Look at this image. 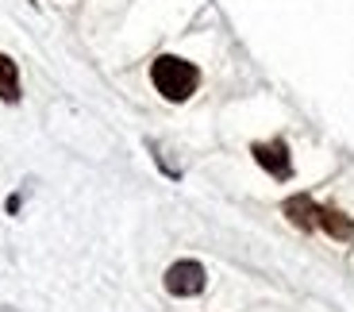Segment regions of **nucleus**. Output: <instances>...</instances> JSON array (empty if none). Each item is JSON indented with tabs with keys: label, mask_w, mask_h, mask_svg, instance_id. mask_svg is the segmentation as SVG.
<instances>
[{
	"label": "nucleus",
	"mask_w": 354,
	"mask_h": 312,
	"mask_svg": "<svg viewBox=\"0 0 354 312\" xmlns=\"http://www.w3.org/2000/svg\"><path fill=\"white\" fill-rule=\"evenodd\" d=\"M151 81L166 100H189L196 93V85H201V73H196V66L185 62V58L162 54L158 62L151 66Z\"/></svg>",
	"instance_id": "1"
},
{
	"label": "nucleus",
	"mask_w": 354,
	"mask_h": 312,
	"mask_svg": "<svg viewBox=\"0 0 354 312\" xmlns=\"http://www.w3.org/2000/svg\"><path fill=\"white\" fill-rule=\"evenodd\" d=\"M166 289L174 297H196L204 289V266L193 259H181L166 270Z\"/></svg>",
	"instance_id": "2"
},
{
	"label": "nucleus",
	"mask_w": 354,
	"mask_h": 312,
	"mask_svg": "<svg viewBox=\"0 0 354 312\" xmlns=\"http://www.w3.org/2000/svg\"><path fill=\"white\" fill-rule=\"evenodd\" d=\"M254 162L270 174V178H289L292 174V158H289V147L285 143H254Z\"/></svg>",
	"instance_id": "3"
},
{
	"label": "nucleus",
	"mask_w": 354,
	"mask_h": 312,
	"mask_svg": "<svg viewBox=\"0 0 354 312\" xmlns=\"http://www.w3.org/2000/svg\"><path fill=\"white\" fill-rule=\"evenodd\" d=\"M285 216H289L297 228H304V232L319 228V205H312L308 196H289V201H285Z\"/></svg>",
	"instance_id": "4"
},
{
	"label": "nucleus",
	"mask_w": 354,
	"mask_h": 312,
	"mask_svg": "<svg viewBox=\"0 0 354 312\" xmlns=\"http://www.w3.org/2000/svg\"><path fill=\"white\" fill-rule=\"evenodd\" d=\"M319 228L328 235H335V239H343V243L354 239V220L343 212H335V208H319Z\"/></svg>",
	"instance_id": "5"
},
{
	"label": "nucleus",
	"mask_w": 354,
	"mask_h": 312,
	"mask_svg": "<svg viewBox=\"0 0 354 312\" xmlns=\"http://www.w3.org/2000/svg\"><path fill=\"white\" fill-rule=\"evenodd\" d=\"M0 100H8V104L19 100V70L8 54H0Z\"/></svg>",
	"instance_id": "6"
}]
</instances>
